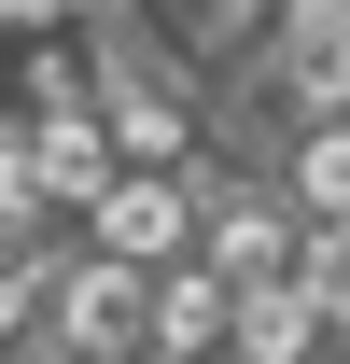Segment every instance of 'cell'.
Segmentation results:
<instances>
[{
    "label": "cell",
    "mask_w": 350,
    "mask_h": 364,
    "mask_svg": "<svg viewBox=\"0 0 350 364\" xmlns=\"http://www.w3.org/2000/svg\"><path fill=\"white\" fill-rule=\"evenodd\" d=\"M70 252H98V267H182V252H196V168L182 182H140V168H112L85 196V225H70Z\"/></svg>",
    "instance_id": "1"
},
{
    "label": "cell",
    "mask_w": 350,
    "mask_h": 364,
    "mask_svg": "<svg viewBox=\"0 0 350 364\" xmlns=\"http://www.w3.org/2000/svg\"><path fill=\"white\" fill-rule=\"evenodd\" d=\"M266 196H280L295 225H350V112L280 140V154H266Z\"/></svg>",
    "instance_id": "2"
},
{
    "label": "cell",
    "mask_w": 350,
    "mask_h": 364,
    "mask_svg": "<svg viewBox=\"0 0 350 364\" xmlns=\"http://www.w3.org/2000/svg\"><path fill=\"white\" fill-rule=\"evenodd\" d=\"M295 309L322 336H350V225H295Z\"/></svg>",
    "instance_id": "3"
},
{
    "label": "cell",
    "mask_w": 350,
    "mask_h": 364,
    "mask_svg": "<svg viewBox=\"0 0 350 364\" xmlns=\"http://www.w3.org/2000/svg\"><path fill=\"white\" fill-rule=\"evenodd\" d=\"M43 280H56V238H0V364L43 336Z\"/></svg>",
    "instance_id": "4"
},
{
    "label": "cell",
    "mask_w": 350,
    "mask_h": 364,
    "mask_svg": "<svg viewBox=\"0 0 350 364\" xmlns=\"http://www.w3.org/2000/svg\"><path fill=\"white\" fill-rule=\"evenodd\" d=\"M14 364H154V350H70V336H28Z\"/></svg>",
    "instance_id": "5"
},
{
    "label": "cell",
    "mask_w": 350,
    "mask_h": 364,
    "mask_svg": "<svg viewBox=\"0 0 350 364\" xmlns=\"http://www.w3.org/2000/svg\"><path fill=\"white\" fill-rule=\"evenodd\" d=\"M280 28H350V0H266Z\"/></svg>",
    "instance_id": "6"
}]
</instances>
